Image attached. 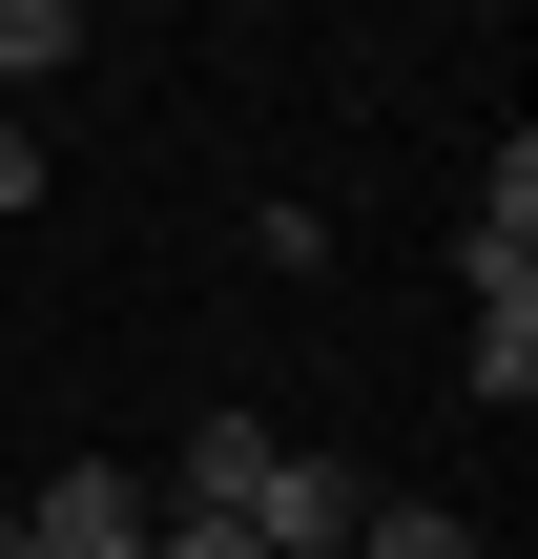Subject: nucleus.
Here are the masks:
<instances>
[{"instance_id": "1", "label": "nucleus", "mask_w": 538, "mask_h": 559, "mask_svg": "<svg viewBox=\"0 0 538 559\" xmlns=\"http://www.w3.org/2000/svg\"><path fill=\"white\" fill-rule=\"evenodd\" d=\"M145 519H166V477H124V456H62V477L21 498V559H145Z\"/></svg>"}, {"instance_id": "2", "label": "nucleus", "mask_w": 538, "mask_h": 559, "mask_svg": "<svg viewBox=\"0 0 538 559\" xmlns=\"http://www.w3.org/2000/svg\"><path fill=\"white\" fill-rule=\"evenodd\" d=\"M352 519H373V498H352L332 456H270V498H249L228 539H270V559H332V539H352Z\"/></svg>"}, {"instance_id": "3", "label": "nucleus", "mask_w": 538, "mask_h": 559, "mask_svg": "<svg viewBox=\"0 0 538 559\" xmlns=\"http://www.w3.org/2000/svg\"><path fill=\"white\" fill-rule=\"evenodd\" d=\"M270 456H290L270 415H207V436H187V498H166V519H249V498H270Z\"/></svg>"}, {"instance_id": "4", "label": "nucleus", "mask_w": 538, "mask_h": 559, "mask_svg": "<svg viewBox=\"0 0 538 559\" xmlns=\"http://www.w3.org/2000/svg\"><path fill=\"white\" fill-rule=\"evenodd\" d=\"M456 270H538V145L477 166V228H456Z\"/></svg>"}, {"instance_id": "5", "label": "nucleus", "mask_w": 538, "mask_h": 559, "mask_svg": "<svg viewBox=\"0 0 538 559\" xmlns=\"http://www.w3.org/2000/svg\"><path fill=\"white\" fill-rule=\"evenodd\" d=\"M477 394H498V415L538 394V270H477Z\"/></svg>"}, {"instance_id": "6", "label": "nucleus", "mask_w": 538, "mask_h": 559, "mask_svg": "<svg viewBox=\"0 0 538 559\" xmlns=\"http://www.w3.org/2000/svg\"><path fill=\"white\" fill-rule=\"evenodd\" d=\"M332 559H477V519H435V498H373V519H352Z\"/></svg>"}, {"instance_id": "7", "label": "nucleus", "mask_w": 538, "mask_h": 559, "mask_svg": "<svg viewBox=\"0 0 538 559\" xmlns=\"http://www.w3.org/2000/svg\"><path fill=\"white\" fill-rule=\"evenodd\" d=\"M62 41H83V0H0V83H41Z\"/></svg>"}, {"instance_id": "8", "label": "nucleus", "mask_w": 538, "mask_h": 559, "mask_svg": "<svg viewBox=\"0 0 538 559\" xmlns=\"http://www.w3.org/2000/svg\"><path fill=\"white\" fill-rule=\"evenodd\" d=\"M145 559H270V539H228V519H145Z\"/></svg>"}]
</instances>
